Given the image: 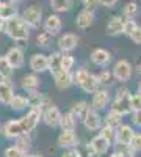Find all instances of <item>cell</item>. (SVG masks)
Instances as JSON below:
<instances>
[{
	"label": "cell",
	"instance_id": "6da1fadb",
	"mask_svg": "<svg viewBox=\"0 0 141 157\" xmlns=\"http://www.w3.org/2000/svg\"><path fill=\"white\" fill-rule=\"evenodd\" d=\"M30 27L24 22V19L20 16H14L13 19H8L5 21V25H3V33L13 39L16 43H20V41H28L30 38Z\"/></svg>",
	"mask_w": 141,
	"mask_h": 157
},
{
	"label": "cell",
	"instance_id": "7a4b0ae2",
	"mask_svg": "<svg viewBox=\"0 0 141 157\" xmlns=\"http://www.w3.org/2000/svg\"><path fill=\"white\" fill-rule=\"evenodd\" d=\"M72 82H74V85H77L82 91H85L88 94H93L94 91H97L100 88L97 78H96V74H91L83 68L72 72Z\"/></svg>",
	"mask_w": 141,
	"mask_h": 157
},
{
	"label": "cell",
	"instance_id": "3957f363",
	"mask_svg": "<svg viewBox=\"0 0 141 157\" xmlns=\"http://www.w3.org/2000/svg\"><path fill=\"white\" fill-rule=\"evenodd\" d=\"M43 8L39 5H30L22 11V19L30 29H39L43 25Z\"/></svg>",
	"mask_w": 141,
	"mask_h": 157
},
{
	"label": "cell",
	"instance_id": "277c9868",
	"mask_svg": "<svg viewBox=\"0 0 141 157\" xmlns=\"http://www.w3.org/2000/svg\"><path fill=\"white\" fill-rule=\"evenodd\" d=\"M111 74H113V78L114 80H118V82H129L130 78H132V74H133V66H132V63L130 61H127V60H118L116 63H114V66L111 69Z\"/></svg>",
	"mask_w": 141,
	"mask_h": 157
},
{
	"label": "cell",
	"instance_id": "5b68a950",
	"mask_svg": "<svg viewBox=\"0 0 141 157\" xmlns=\"http://www.w3.org/2000/svg\"><path fill=\"white\" fill-rule=\"evenodd\" d=\"M41 113H43V112L38 110V109H30V110L19 120L25 134L33 132V130L38 127V124H39V121H41Z\"/></svg>",
	"mask_w": 141,
	"mask_h": 157
},
{
	"label": "cell",
	"instance_id": "8992f818",
	"mask_svg": "<svg viewBox=\"0 0 141 157\" xmlns=\"http://www.w3.org/2000/svg\"><path fill=\"white\" fill-rule=\"evenodd\" d=\"M111 102V98H110V91L108 90H104V88H99L97 91L93 93V99H91V109L96 110V112H102L105 110Z\"/></svg>",
	"mask_w": 141,
	"mask_h": 157
},
{
	"label": "cell",
	"instance_id": "52a82bcc",
	"mask_svg": "<svg viewBox=\"0 0 141 157\" xmlns=\"http://www.w3.org/2000/svg\"><path fill=\"white\" fill-rule=\"evenodd\" d=\"M60 118H61V112L60 109L55 105V104H50L49 107H46L41 113V121H44V124L47 127H58L60 124Z\"/></svg>",
	"mask_w": 141,
	"mask_h": 157
},
{
	"label": "cell",
	"instance_id": "ba28073f",
	"mask_svg": "<svg viewBox=\"0 0 141 157\" xmlns=\"http://www.w3.org/2000/svg\"><path fill=\"white\" fill-rule=\"evenodd\" d=\"M79 43H80V38L75 33H65L58 38L57 44H58V49H60L61 54H71L72 50L77 49Z\"/></svg>",
	"mask_w": 141,
	"mask_h": 157
},
{
	"label": "cell",
	"instance_id": "9c48e42d",
	"mask_svg": "<svg viewBox=\"0 0 141 157\" xmlns=\"http://www.w3.org/2000/svg\"><path fill=\"white\" fill-rule=\"evenodd\" d=\"M0 134H2L6 140H16L19 135H22L25 132H24V129H22L19 120H8L6 123L2 124V130H0Z\"/></svg>",
	"mask_w": 141,
	"mask_h": 157
},
{
	"label": "cell",
	"instance_id": "30bf717a",
	"mask_svg": "<svg viewBox=\"0 0 141 157\" xmlns=\"http://www.w3.org/2000/svg\"><path fill=\"white\" fill-rule=\"evenodd\" d=\"M27 101H28V109H38L41 112L52 104L50 98L46 93H41V91H32V93H28Z\"/></svg>",
	"mask_w": 141,
	"mask_h": 157
},
{
	"label": "cell",
	"instance_id": "8fae6325",
	"mask_svg": "<svg viewBox=\"0 0 141 157\" xmlns=\"http://www.w3.org/2000/svg\"><path fill=\"white\" fill-rule=\"evenodd\" d=\"M5 58L8 60V63L11 64L13 69H20L24 64H25V54H24V49L17 47V46H13L8 49V52L5 54Z\"/></svg>",
	"mask_w": 141,
	"mask_h": 157
},
{
	"label": "cell",
	"instance_id": "7c38bea8",
	"mask_svg": "<svg viewBox=\"0 0 141 157\" xmlns=\"http://www.w3.org/2000/svg\"><path fill=\"white\" fill-rule=\"evenodd\" d=\"M57 145L63 149L77 148L79 146V137H77L75 130H61L57 138Z\"/></svg>",
	"mask_w": 141,
	"mask_h": 157
},
{
	"label": "cell",
	"instance_id": "4fadbf2b",
	"mask_svg": "<svg viewBox=\"0 0 141 157\" xmlns=\"http://www.w3.org/2000/svg\"><path fill=\"white\" fill-rule=\"evenodd\" d=\"M89 60H91L93 64H96V66H99V68H107L111 63V52L104 49V47H97L91 52Z\"/></svg>",
	"mask_w": 141,
	"mask_h": 157
},
{
	"label": "cell",
	"instance_id": "5bb4252c",
	"mask_svg": "<svg viewBox=\"0 0 141 157\" xmlns=\"http://www.w3.org/2000/svg\"><path fill=\"white\" fill-rule=\"evenodd\" d=\"M135 130L130 124H121L114 129V145H129Z\"/></svg>",
	"mask_w": 141,
	"mask_h": 157
},
{
	"label": "cell",
	"instance_id": "9a60e30c",
	"mask_svg": "<svg viewBox=\"0 0 141 157\" xmlns=\"http://www.w3.org/2000/svg\"><path fill=\"white\" fill-rule=\"evenodd\" d=\"M129 96H130V94H129ZM129 96L114 98V101H111V102H110V112L116 113V115H119V116L130 115V113H132V109H130Z\"/></svg>",
	"mask_w": 141,
	"mask_h": 157
},
{
	"label": "cell",
	"instance_id": "2e32d148",
	"mask_svg": "<svg viewBox=\"0 0 141 157\" xmlns=\"http://www.w3.org/2000/svg\"><path fill=\"white\" fill-rule=\"evenodd\" d=\"M88 145H89V148L93 149V152H94L96 157L105 155V154L110 151V148H111V143H110L108 140H105L102 135H99V134H97L96 137H93L91 141H89Z\"/></svg>",
	"mask_w": 141,
	"mask_h": 157
},
{
	"label": "cell",
	"instance_id": "e0dca14e",
	"mask_svg": "<svg viewBox=\"0 0 141 157\" xmlns=\"http://www.w3.org/2000/svg\"><path fill=\"white\" fill-rule=\"evenodd\" d=\"M43 29H44V32H47L49 35L55 36V35H58V33L61 32V29H63V21H61V17H60L58 14H49V16L43 21Z\"/></svg>",
	"mask_w": 141,
	"mask_h": 157
},
{
	"label": "cell",
	"instance_id": "ac0fdd59",
	"mask_svg": "<svg viewBox=\"0 0 141 157\" xmlns=\"http://www.w3.org/2000/svg\"><path fill=\"white\" fill-rule=\"evenodd\" d=\"M28 66L32 69V72L35 74H43L47 71L49 68V63H47V55L46 54H33L30 57V61H28Z\"/></svg>",
	"mask_w": 141,
	"mask_h": 157
},
{
	"label": "cell",
	"instance_id": "d6986e66",
	"mask_svg": "<svg viewBox=\"0 0 141 157\" xmlns=\"http://www.w3.org/2000/svg\"><path fill=\"white\" fill-rule=\"evenodd\" d=\"M54 80H55V86L60 91H65V90L71 88L74 85L72 71H58L57 74H54Z\"/></svg>",
	"mask_w": 141,
	"mask_h": 157
},
{
	"label": "cell",
	"instance_id": "ffe728a7",
	"mask_svg": "<svg viewBox=\"0 0 141 157\" xmlns=\"http://www.w3.org/2000/svg\"><path fill=\"white\" fill-rule=\"evenodd\" d=\"M82 123H83V126L88 130H99L102 127V116H100L99 112H96V110L91 109V110L86 113V116L82 120Z\"/></svg>",
	"mask_w": 141,
	"mask_h": 157
},
{
	"label": "cell",
	"instance_id": "44dd1931",
	"mask_svg": "<svg viewBox=\"0 0 141 157\" xmlns=\"http://www.w3.org/2000/svg\"><path fill=\"white\" fill-rule=\"evenodd\" d=\"M39 77H38V74L35 72H30V74H25L22 75L20 78V86L24 91H27V93H32V91H38L39 90Z\"/></svg>",
	"mask_w": 141,
	"mask_h": 157
},
{
	"label": "cell",
	"instance_id": "7402d4cb",
	"mask_svg": "<svg viewBox=\"0 0 141 157\" xmlns=\"http://www.w3.org/2000/svg\"><path fill=\"white\" fill-rule=\"evenodd\" d=\"M94 22V11H89V10H82L79 11V14L75 16V25L79 27L80 30H86L93 25Z\"/></svg>",
	"mask_w": 141,
	"mask_h": 157
},
{
	"label": "cell",
	"instance_id": "603a6c76",
	"mask_svg": "<svg viewBox=\"0 0 141 157\" xmlns=\"http://www.w3.org/2000/svg\"><path fill=\"white\" fill-rule=\"evenodd\" d=\"M13 96H14V85L11 83V78H0V104L8 105Z\"/></svg>",
	"mask_w": 141,
	"mask_h": 157
},
{
	"label": "cell",
	"instance_id": "cb8c5ba5",
	"mask_svg": "<svg viewBox=\"0 0 141 157\" xmlns=\"http://www.w3.org/2000/svg\"><path fill=\"white\" fill-rule=\"evenodd\" d=\"M124 17L122 16H111L107 22V35L119 36L124 32Z\"/></svg>",
	"mask_w": 141,
	"mask_h": 157
},
{
	"label": "cell",
	"instance_id": "d4e9b609",
	"mask_svg": "<svg viewBox=\"0 0 141 157\" xmlns=\"http://www.w3.org/2000/svg\"><path fill=\"white\" fill-rule=\"evenodd\" d=\"M89 110H91V105H89L86 101H77V102H74L72 105H71V110L69 112L77 118V120L82 121Z\"/></svg>",
	"mask_w": 141,
	"mask_h": 157
},
{
	"label": "cell",
	"instance_id": "484cf974",
	"mask_svg": "<svg viewBox=\"0 0 141 157\" xmlns=\"http://www.w3.org/2000/svg\"><path fill=\"white\" fill-rule=\"evenodd\" d=\"M61 57H63V54H61L60 50L52 52L50 55H47V63H49L47 71L52 74V75L57 74L58 71H61Z\"/></svg>",
	"mask_w": 141,
	"mask_h": 157
},
{
	"label": "cell",
	"instance_id": "4316f807",
	"mask_svg": "<svg viewBox=\"0 0 141 157\" xmlns=\"http://www.w3.org/2000/svg\"><path fill=\"white\" fill-rule=\"evenodd\" d=\"M8 107L14 112H24L25 109H28V101H27V96H22V94H16L13 96L8 102Z\"/></svg>",
	"mask_w": 141,
	"mask_h": 157
},
{
	"label": "cell",
	"instance_id": "83f0119b",
	"mask_svg": "<svg viewBox=\"0 0 141 157\" xmlns=\"http://www.w3.org/2000/svg\"><path fill=\"white\" fill-rule=\"evenodd\" d=\"M77 121H79V120H77V118H75L71 112L61 113L58 127H61V130H75V127H77Z\"/></svg>",
	"mask_w": 141,
	"mask_h": 157
},
{
	"label": "cell",
	"instance_id": "f1b7e54d",
	"mask_svg": "<svg viewBox=\"0 0 141 157\" xmlns=\"http://www.w3.org/2000/svg\"><path fill=\"white\" fill-rule=\"evenodd\" d=\"M14 146H16L20 152L28 154V151L32 149V137H30V134H22V135H19V137L14 140Z\"/></svg>",
	"mask_w": 141,
	"mask_h": 157
},
{
	"label": "cell",
	"instance_id": "f546056e",
	"mask_svg": "<svg viewBox=\"0 0 141 157\" xmlns=\"http://www.w3.org/2000/svg\"><path fill=\"white\" fill-rule=\"evenodd\" d=\"M14 16H17V6L13 5L9 2H2V10H0V19L3 22L8 19H13Z\"/></svg>",
	"mask_w": 141,
	"mask_h": 157
},
{
	"label": "cell",
	"instance_id": "4dcf8cb0",
	"mask_svg": "<svg viewBox=\"0 0 141 157\" xmlns=\"http://www.w3.org/2000/svg\"><path fill=\"white\" fill-rule=\"evenodd\" d=\"M49 5L55 11V14H58V13H68L72 8V0H49Z\"/></svg>",
	"mask_w": 141,
	"mask_h": 157
},
{
	"label": "cell",
	"instance_id": "1f68e13d",
	"mask_svg": "<svg viewBox=\"0 0 141 157\" xmlns=\"http://www.w3.org/2000/svg\"><path fill=\"white\" fill-rule=\"evenodd\" d=\"M139 13V6L136 2H127L124 6H122V17L124 19H135Z\"/></svg>",
	"mask_w": 141,
	"mask_h": 157
},
{
	"label": "cell",
	"instance_id": "d6a6232c",
	"mask_svg": "<svg viewBox=\"0 0 141 157\" xmlns=\"http://www.w3.org/2000/svg\"><path fill=\"white\" fill-rule=\"evenodd\" d=\"M102 123H104V126H108V127H111V129H116L118 126L122 124V116L113 113V112H108V113L105 115V118L102 120Z\"/></svg>",
	"mask_w": 141,
	"mask_h": 157
},
{
	"label": "cell",
	"instance_id": "836d02e7",
	"mask_svg": "<svg viewBox=\"0 0 141 157\" xmlns=\"http://www.w3.org/2000/svg\"><path fill=\"white\" fill-rule=\"evenodd\" d=\"M13 72H14V69L11 68L5 55H0V78H11Z\"/></svg>",
	"mask_w": 141,
	"mask_h": 157
},
{
	"label": "cell",
	"instance_id": "e575fe53",
	"mask_svg": "<svg viewBox=\"0 0 141 157\" xmlns=\"http://www.w3.org/2000/svg\"><path fill=\"white\" fill-rule=\"evenodd\" d=\"M99 85H111L113 83V74H111V69H100V72L96 75Z\"/></svg>",
	"mask_w": 141,
	"mask_h": 157
},
{
	"label": "cell",
	"instance_id": "d590c367",
	"mask_svg": "<svg viewBox=\"0 0 141 157\" xmlns=\"http://www.w3.org/2000/svg\"><path fill=\"white\" fill-rule=\"evenodd\" d=\"M75 64V58L72 54H63L61 57V71H72Z\"/></svg>",
	"mask_w": 141,
	"mask_h": 157
},
{
	"label": "cell",
	"instance_id": "8d00e7d4",
	"mask_svg": "<svg viewBox=\"0 0 141 157\" xmlns=\"http://www.w3.org/2000/svg\"><path fill=\"white\" fill-rule=\"evenodd\" d=\"M52 35H49L47 32H41V33H38L36 36V46L38 47H49V44L52 43Z\"/></svg>",
	"mask_w": 141,
	"mask_h": 157
},
{
	"label": "cell",
	"instance_id": "74e56055",
	"mask_svg": "<svg viewBox=\"0 0 141 157\" xmlns=\"http://www.w3.org/2000/svg\"><path fill=\"white\" fill-rule=\"evenodd\" d=\"M129 102H130L132 112H139L141 110V94L138 93V91H136V93H130Z\"/></svg>",
	"mask_w": 141,
	"mask_h": 157
},
{
	"label": "cell",
	"instance_id": "f35d334b",
	"mask_svg": "<svg viewBox=\"0 0 141 157\" xmlns=\"http://www.w3.org/2000/svg\"><path fill=\"white\" fill-rule=\"evenodd\" d=\"M99 135H102L105 140H108L111 145L114 143V129H111V127H108V126H102V127L99 129Z\"/></svg>",
	"mask_w": 141,
	"mask_h": 157
},
{
	"label": "cell",
	"instance_id": "ab89813d",
	"mask_svg": "<svg viewBox=\"0 0 141 157\" xmlns=\"http://www.w3.org/2000/svg\"><path fill=\"white\" fill-rule=\"evenodd\" d=\"M136 27H138V24H136L135 19H125V21H124V32H122V35L130 36V35L135 32Z\"/></svg>",
	"mask_w": 141,
	"mask_h": 157
},
{
	"label": "cell",
	"instance_id": "60d3db41",
	"mask_svg": "<svg viewBox=\"0 0 141 157\" xmlns=\"http://www.w3.org/2000/svg\"><path fill=\"white\" fill-rule=\"evenodd\" d=\"M129 146H130L135 152H141V134H139V132H135V134H133V137L130 138Z\"/></svg>",
	"mask_w": 141,
	"mask_h": 157
},
{
	"label": "cell",
	"instance_id": "b9f144b4",
	"mask_svg": "<svg viewBox=\"0 0 141 157\" xmlns=\"http://www.w3.org/2000/svg\"><path fill=\"white\" fill-rule=\"evenodd\" d=\"M22 155H25V154L20 152L14 145H13V146H8V148L5 149V157H22Z\"/></svg>",
	"mask_w": 141,
	"mask_h": 157
},
{
	"label": "cell",
	"instance_id": "7bdbcfd3",
	"mask_svg": "<svg viewBox=\"0 0 141 157\" xmlns=\"http://www.w3.org/2000/svg\"><path fill=\"white\" fill-rule=\"evenodd\" d=\"M130 39H132V41L136 44V46H141V27H139V25H138V27L135 29V32L129 36Z\"/></svg>",
	"mask_w": 141,
	"mask_h": 157
},
{
	"label": "cell",
	"instance_id": "ee69618b",
	"mask_svg": "<svg viewBox=\"0 0 141 157\" xmlns=\"http://www.w3.org/2000/svg\"><path fill=\"white\" fill-rule=\"evenodd\" d=\"M60 157H82L79 148H72V149H65V152H63Z\"/></svg>",
	"mask_w": 141,
	"mask_h": 157
},
{
	"label": "cell",
	"instance_id": "f6af8a7d",
	"mask_svg": "<svg viewBox=\"0 0 141 157\" xmlns=\"http://www.w3.org/2000/svg\"><path fill=\"white\" fill-rule=\"evenodd\" d=\"M130 116H132V123H133V126L141 127V110H139V112H132Z\"/></svg>",
	"mask_w": 141,
	"mask_h": 157
},
{
	"label": "cell",
	"instance_id": "bcb514c9",
	"mask_svg": "<svg viewBox=\"0 0 141 157\" xmlns=\"http://www.w3.org/2000/svg\"><path fill=\"white\" fill-rule=\"evenodd\" d=\"M97 2H99V5L105 6V8H113L118 3V0H97Z\"/></svg>",
	"mask_w": 141,
	"mask_h": 157
},
{
	"label": "cell",
	"instance_id": "7dc6e473",
	"mask_svg": "<svg viewBox=\"0 0 141 157\" xmlns=\"http://www.w3.org/2000/svg\"><path fill=\"white\" fill-rule=\"evenodd\" d=\"M129 94H130V91H129V88H127V86H121V88H118V90H116V98L129 96Z\"/></svg>",
	"mask_w": 141,
	"mask_h": 157
},
{
	"label": "cell",
	"instance_id": "c3c4849f",
	"mask_svg": "<svg viewBox=\"0 0 141 157\" xmlns=\"http://www.w3.org/2000/svg\"><path fill=\"white\" fill-rule=\"evenodd\" d=\"M108 157H122V155H121V154H119L118 151H114V152H111V154H110Z\"/></svg>",
	"mask_w": 141,
	"mask_h": 157
},
{
	"label": "cell",
	"instance_id": "681fc988",
	"mask_svg": "<svg viewBox=\"0 0 141 157\" xmlns=\"http://www.w3.org/2000/svg\"><path fill=\"white\" fill-rule=\"evenodd\" d=\"M6 2H9V3H13V5H19L22 0H6Z\"/></svg>",
	"mask_w": 141,
	"mask_h": 157
},
{
	"label": "cell",
	"instance_id": "f907efd6",
	"mask_svg": "<svg viewBox=\"0 0 141 157\" xmlns=\"http://www.w3.org/2000/svg\"><path fill=\"white\" fill-rule=\"evenodd\" d=\"M25 157H44L43 154H27Z\"/></svg>",
	"mask_w": 141,
	"mask_h": 157
},
{
	"label": "cell",
	"instance_id": "816d5d0a",
	"mask_svg": "<svg viewBox=\"0 0 141 157\" xmlns=\"http://www.w3.org/2000/svg\"><path fill=\"white\" fill-rule=\"evenodd\" d=\"M3 25H5V22H3L2 19H0V35L3 33Z\"/></svg>",
	"mask_w": 141,
	"mask_h": 157
},
{
	"label": "cell",
	"instance_id": "f5cc1de1",
	"mask_svg": "<svg viewBox=\"0 0 141 157\" xmlns=\"http://www.w3.org/2000/svg\"><path fill=\"white\" fill-rule=\"evenodd\" d=\"M136 71H138V74H141V63L136 64Z\"/></svg>",
	"mask_w": 141,
	"mask_h": 157
},
{
	"label": "cell",
	"instance_id": "db71d44e",
	"mask_svg": "<svg viewBox=\"0 0 141 157\" xmlns=\"http://www.w3.org/2000/svg\"><path fill=\"white\" fill-rule=\"evenodd\" d=\"M138 93H139V94H141V83H139V85H138Z\"/></svg>",
	"mask_w": 141,
	"mask_h": 157
},
{
	"label": "cell",
	"instance_id": "11a10c76",
	"mask_svg": "<svg viewBox=\"0 0 141 157\" xmlns=\"http://www.w3.org/2000/svg\"><path fill=\"white\" fill-rule=\"evenodd\" d=\"M0 10H2V0H0Z\"/></svg>",
	"mask_w": 141,
	"mask_h": 157
},
{
	"label": "cell",
	"instance_id": "9f6ffc18",
	"mask_svg": "<svg viewBox=\"0 0 141 157\" xmlns=\"http://www.w3.org/2000/svg\"><path fill=\"white\" fill-rule=\"evenodd\" d=\"M80 2H82V3H85V2H86V0H80Z\"/></svg>",
	"mask_w": 141,
	"mask_h": 157
},
{
	"label": "cell",
	"instance_id": "6f0895ef",
	"mask_svg": "<svg viewBox=\"0 0 141 157\" xmlns=\"http://www.w3.org/2000/svg\"><path fill=\"white\" fill-rule=\"evenodd\" d=\"M0 130H2V123H0Z\"/></svg>",
	"mask_w": 141,
	"mask_h": 157
}]
</instances>
